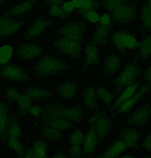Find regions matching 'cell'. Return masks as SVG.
<instances>
[{"mask_svg":"<svg viewBox=\"0 0 151 158\" xmlns=\"http://www.w3.org/2000/svg\"><path fill=\"white\" fill-rule=\"evenodd\" d=\"M68 68H70L68 63H65V62H62L61 59H56V57H53L50 54H47V56H44V57L37 63L35 71L38 73V77H49L51 74L67 71Z\"/></svg>","mask_w":151,"mask_h":158,"instance_id":"6da1fadb","label":"cell"},{"mask_svg":"<svg viewBox=\"0 0 151 158\" xmlns=\"http://www.w3.org/2000/svg\"><path fill=\"white\" fill-rule=\"evenodd\" d=\"M139 75H140L139 65H136V63H127L126 66H124V71L119 74V77L115 78V81H113L115 86H116V92L115 94L119 95L121 94V89L128 85H132V83H135L138 80Z\"/></svg>","mask_w":151,"mask_h":158,"instance_id":"7a4b0ae2","label":"cell"},{"mask_svg":"<svg viewBox=\"0 0 151 158\" xmlns=\"http://www.w3.org/2000/svg\"><path fill=\"white\" fill-rule=\"evenodd\" d=\"M54 48L59 50L63 54H68L74 59H79L80 54H82V42L74 41V39H70V38H61V39H56L53 42Z\"/></svg>","mask_w":151,"mask_h":158,"instance_id":"3957f363","label":"cell"},{"mask_svg":"<svg viewBox=\"0 0 151 158\" xmlns=\"http://www.w3.org/2000/svg\"><path fill=\"white\" fill-rule=\"evenodd\" d=\"M85 29H86V23L85 21H71V23L65 24L61 29H58V33L63 35L65 38H70V39L82 42L83 41Z\"/></svg>","mask_w":151,"mask_h":158,"instance_id":"277c9868","label":"cell"},{"mask_svg":"<svg viewBox=\"0 0 151 158\" xmlns=\"http://www.w3.org/2000/svg\"><path fill=\"white\" fill-rule=\"evenodd\" d=\"M89 123H92L95 127V133H97V139L98 142H101L107 133L110 131V127H112V121L107 118V113L106 111H100L97 113L94 118L89 119Z\"/></svg>","mask_w":151,"mask_h":158,"instance_id":"5b68a950","label":"cell"},{"mask_svg":"<svg viewBox=\"0 0 151 158\" xmlns=\"http://www.w3.org/2000/svg\"><path fill=\"white\" fill-rule=\"evenodd\" d=\"M112 21L115 23H130L136 18V3H128V5H123L119 8H116L112 11Z\"/></svg>","mask_w":151,"mask_h":158,"instance_id":"8992f818","label":"cell"},{"mask_svg":"<svg viewBox=\"0 0 151 158\" xmlns=\"http://www.w3.org/2000/svg\"><path fill=\"white\" fill-rule=\"evenodd\" d=\"M150 90H151V83H150V85H147V86H142L140 89H138V90H136L132 97L128 98V99H126V101H124V102H123L118 109H116V111L112 114V118L118 116V114H121V113H126V111H128V110L132 109V107L138 102L139 99H140V97H144V95H145L147 92H150Z\"/></svg>","mask_w":151,"mask_h":158,"instance_id":"52a82bcc","label":"cell"},{"mask_svg":"<svg viewBox=\"0 0 151 158\" xmlns=\"http://www.w3.org/2000/svg\"><path fill=\"white\" fill-rule=\"evenodd\" d=\"M0 77L3 78H8V80H14V81H24L29 80L27 74L17 65H11V63H6L3 65V68H0Z\"/></svg>","mask_w":151,"mask_h":158,"instance_id":"ba28073f","label":"cell"},{"mask_svg":"<svg viewBox=\"0 0 151 158\" xmlns=\"http://www.w3.org/2000/svg\"><path fill=\"white\" fill-rule=\"evenodd\" d=\"M42 51H44V48L39 47V45H35V44H24V45H21L20 48L17 50V54H18L21 59H24V60H30V59L38 57Z\"/></svg>","mask_w":151,"mask_h":158,"instance_id":"9c48e42d","label":"cell"},{"mask_svg":"<svg viewBox=\"0 0 151 158\" xmlns=\"http://www.w3.org/2000/svg\"><path fill=\"white\" fill-rule=\"evenodd\" d=\"M112 30V24H98L95 27V32L92 33V39L91 42L94 44H100V45H106L107 44V35L110 33Z\"/></svg>","mask_w":151,"mask_h":158,"instance_id":"30bf717a","label":"cell"},{"mask_svg":"<svg viewBox=\"0 0 151 158\" xmlns=\"http://www.w3.org/2000/svg\"><path fill=\"white\" fill-rule=\"evenodd\" d=\"M151 116V106H144L138 109L130 118L127 123H132V125H144L145 122L148 121V118Z\"/></svg>","mask_w":151,"mask_h":158,"instance_id":"8fae6325","label":"cell"},{"mask_svg":"<svg viewBox=\"0 0 151 158\" xmlns=\"http://www.w3.org/2000/svg\"><path fill=\"white\" fill-rule=\"evenodd\" d=\"M49 26H51V21H49V20H42V18H38L37 21L27 29V32L24 33V38L26 39H30V38L39 36V35H41Z\"/></svg>","mask_w":151,"mask_h":158,"instance_id":"7c38bea8","label":"cell"},{"mask_svg":"<svg viewBox=\"0 0 151 158\" xmlns=\"http://www.w3.org/2000/svg\"><path fill=\"white\" fill-rule=\"evenodd\" d=\"M9 106L6 102H0V140H8V114Z\"/></svg>","mask_w":151,"mask_h":158,"instance_id":"4fadbf2b","label":"cell"},{"mask_svg":"<svg viewBox=\"0 0 151 158\" xmlns=\"http://www.w3.org/2000/svg\"><path fill=\"white\" fill-rule=\"evenodd\" d=\"M97 143H98V139H97V133H95V127L92 125V128L88 131L86 137L83 139V154L91 155L94 152V149L97 148Z\"/></svg>","mask_w":151,"mask_h":158,"instance_id":"5bb4252c","label":"cell"},{"mask_svg":"<svg viewBox=\"0 0 151 158\" xmlns=\"http://www.w3.org/2000/svg\"><path fill=\"white\" fill-rule=\"evenodd\" d=\"M62 110H63V107L58 106V104H49V106L44 109V113H42V122L49 123V122L54 121V119H58V118H63Z\"/></svg>","mask_w":151,"mask_h":158,"instance_id":"9a60e30c","label":"cell"},{"mask_svg":"<svg viewBox=\"0 0 151 158\" xmlns=\"http://www.w3.org/2000/svg\"><path fill=\"white\" fill-rule=\"evenodd\" d=\"M119 140H124L126 142L127 148H138L136 146V142L140 137V134L136 131V130H132V128H126V130H121L119 134H118Z\"/></svg>","mask_w":151,"mask_h":158,"instance_id":"2e32d148","label":"cell"},{"mask_svg":"<svg viewBox=\"0 0 151 158\" xmlns=\"http://www.w3.org/2000/svg\"><path fill=\"white\" fill-rule=\"evenodd\" d=\"M85 53H86V60L83 63V71L88 68L89 65H95V63H98L100 59H98V50H97V44H94V42H89L88 45L85 47Z\"/></svg>","mask_w":151,"mask_h":158,"instance_id":"e0dca14e","label":"cell"},{"mask_svg":"<svg viewBox=\"0 0 151 158\" xmlns=\"http://www.w3.org/2000/svg\"><path fill=\"white\" fill-rule=\"evenodd\" d=\"M139 86H140V85H139V83H136V81H135V83H132V85L126 86L124 92H121V95H119V98L116 99V102H115V104H113L109 110H116V109H118V107H119V106L126 101V99H128V98H130L133 94H135V92H136V90H138Z\"/></svg>","mask_w":151,"mask_h":158,"instance_id":"ac0fdd59","label":"cell"},{"mask_svg":"<svg viewBox=\"0 0 151 158\" xmlns=\"http://www.w3.org/2000/svg\"><path fill=\"white\" fill-rule=\"evenodd\" d=\"M119 66H121V60H119V57L115 56V54H110V56H107V57L104 59V74H106L107 77H110L112 74L116 73V71L119 69Z\"/></svg>","mask_w":151,"mask_h":158,"instance_id":"d6986e66","label":"cell"},{"mask_svg":"<svg viewBox=\"0 0 151 158\" xmlns=\"http://www.w3.org/2000/svg\"><path fill=\"white\" fill-rule=\"evenodd\" d=\"M38 0H27L24 3H21V5H17V6H14L12 9H9L8 12L5 14V15H8V17H15V15H24L27 14L33 6H35V3H37Z\"/></svg>","mask_w":151,"mask_h":158,"instance_id":"ffe728a7","label":"cell"},{"mask_svg":"<svg viewBox=\"0 0 151 158\" xmlns=\"http://www.w3.org/2000/svg\"><path fill=\"white\" fill-rule=\"evenodd\" d=\"M58 90L63 99H73V97L77 94V85L73 81H65L58 86Z\"/></svg>","mask_w":151,"mask_h":158,"instance_id":"44dd1931","label":"cell"},{"mask_svg":"<svg viewBox=\"0 0 151 158\" xmlns=\"http://www.w3.org/2000/svg\"><path fill=\"white\" fill-rule=\"evenodd\" d=\"M127 149V145L124 140H116L115 143H112V145L109 146V149L101 155L103 158H110V157H116V155H119L121 152H124Z\"/></svg>","mask_w":151,"mask_h":158,"instance_id":"7402d4cb","label":"cell"},{"mask_svg":"<svg viewBox=\"0 0 151 158\" xmlns=\"http://www.w3.org/2000/svg\"><path fill=\"white\" fill-rule=\"evenodd\" d=\"M62 116L70 119V121H82L83 118V107L82 106H76V107H70V109H63L62 110Z\"/></svg>","mask_w":151,"mask_h":158,"instance_id":"603a6c76","label":"cell"},{"mask_svg":"<svg viewBox=\"0 0 151 158\" xmlns=\"http://www.w3.org/2000/svg\"><path fill=\"white\" fill-rule=\"evenodd\" d=\"M26 95H29L32 99H47L51 97V90L39 89V87H29L26 90Z\"/></svg>","mask_w":151,"mask_h":158,"instance_id":"cb8c5ba5","label":"cell"},{"mask_svg":"<svg viewBox=\"0 0 151 158\" xmlns=\"http://www.w3.org/2000/svg\"><path fill=\"white\" fill-rule=\"evenodd\" d=\"M100 0H83V6L80 9H77V12L80 17H86V14L91 12V11H97L100 8Z\"/></svg>","mask_w":151,"mask_h":158,"instance_id":"d4e9b609","label":"cell"},{"mask_svg":"<svg viewBox=\"0 0 151 158\" xmlns=\"http://www.w3.org/2000/svg\"><path fill=\"white\" fill-rule=\"evenodd\" d=\"M97 92L92 89V87H86L85 92H83V98H85V106L89 110H97Z\"/></svg>","mask_w":151,"mask_h":158,"instance_id":"484cf974","label":"cell"},{"mask_svg":"<svg viewBox=\"0 0 151 158\" xmlns=\"http://www.w3.org/2000/svg\"><path fill=\"white\" fill-rule=\"evenodd\" d=\"M8 135L9 137H21V128L14 114L8 118Z\"/></svg>","mask_w":151,"mask_h":158,"instance_id":"4316f807","label":"cell"},{"mask_svg":"<svg viewBox=\"0 0 151 158\" xmlns=\"http://www.w3.org/2000/svg\"><path fill=\"white\" fill-rule=\"evenodd\" d=\"M126 36H127V33L126 32H123V30H118V32H115L113 33V44L116 45V48H118V51L119 53H126Z\"/></svg>","mask_w":151,"mask_h":158,"instance_id":"83f0119b","label":"cell"},{"mask_svg":"<svg viewBox=\"0 0 151 158\" xmlns=\"http://www.w3.org/2000/svg\"><path fill=\"white\" fill-rule=\"evenodd\" d=\"M39 131H41V134L45 137V139H49V140H58V139H61L63 135V131H61V130H56V128H53V127H41L39 128Z\"/></svg>","mask_w":151,"mask_h":158,"instance_id":"f1b7e54d","label":"cell"},{"mask_svg":"<svg viewBox=\"0 0 151 158\" xmlns=\"http://www.w3.org/2000/svg\"><path fill=\"white\" fill-rule=\"evenodd\" d=\"M18 106H20V111H18V116H26L29 113V107L32 106V98L29 95H20L18 98Z\"/></svg>","mask_w":151,"mask_h":158,"instance_id":"f546056e","label":"cell"},{"mask_svg":"<svg viewBox=\"0 0 151 158\" xmlns=\"http://www.w3.org/2000/svg\"><path fill=\"white\" fill-rule=\"evenodd\" d=\"M47 125H50L53 128H56V130H61V131H65V130H70L71 127H73V123L70 119H67V118H58V119H54V121L49 122Z\"/></svg>","mask_w":151,"mask_h":158,"instance_id":"4dcf8cb0","label":"cell"},{"mask_svg":"<svg viewBox=\"0 0 151 158\" xmlns=\"http://www.w3.org/2000/svg\"><path fill=\"white\" fill-rule=\"evenodd\" d=\"M23 24H24L23 20H20V21H12L11 24H8V26H5L3 29H0V36H6V35L15 33L17 30H20V27Z\"/></svg>","mask_w":151,"mask_h":158,"instance_id":"1f68e13d","label":"cell"},{"mask_svg":"<svg viewBox=\"0 0 151 158\" xmlns=\"http://www.w3.org/2000/svg\"><path fill=\"white\" fill-rule=\"evenodd\" d=\"M139 50H140V57L147 59L151 56V36H147L140 44L136 45Z\"/></svg>","mask_w":151,"mask_h":158,"instance_id":"d6a6232c","label":"cell"},{"mask_svg":"<svg viewBox=\"0 0 151 158\" xmlns=\"http://www.w3.org/2000/svg\"><path fill=\"white\" fill-rule=\"evenodd\" d=\"M49 15H50V17H59V18H68L71 14L67 12V11L63 9V6H61V5H51L50 11H49Z\"/></svg>","mask_w":151,"mask_h":158,"instance_id":"836d02e7","label":"cell"},{"mask_svg":"<svg viewBox=\"0 0 151 158\" xmlns=\"http://www.w3.org/2000/svg\"><path fill=\"white\" fill-rule=\"evenodd\" d=\"M140 17H142V21H144V26L151 30V8L148 6V3L142 5V12H140Z\"/></svg>","mask_w":151,"mask_h":158,"instance_id":"e575fe53","label":"cell"},{"mask_svg":"<svg viewBox=\"0 0 151 158\" xmlns=\"http://www.w3.org/2000/svg\"><path fill=\"white\" fill-rule=\"evenodd\" d=\"M8 145H9V148L14 149L20 157L24 155V148H23V145L18 142V137H8Z\"/></svg>","mask_w":151,"mask_h":158,"instance_id":"d590c367","label":"cell"},{"mask_svg":"<svg viewBox=\"0 0 151 158\" xmlns=\"http://www.w3.org/2000/svg\"><path fill=\"white\" fill-rule=\"evenodd\" d=\"M33 152H35V157H39V158H44L47 155V145L44 143V142H41V140H37L35 143H33Z\"/></svg>","mask_w":151,"mask_h":158,"instance_id":"8d00e7d4","label":"cell"},{"mask_svg":"<svg viewBox=\"0 0 151 158\" xmlns=\"http://www.w3.org/2000/svg\"><path fill=\"white\" fill-rule=\"evenodd\" d=\"M127 2H130V0H103L101 5L106 9H109V11H115L116 8H119L123 5H127Z\"/></svg>","mask_w":151,"mask_h":158,"instance_id":"74e56055","label":"cell"},{"mask_svg":"<svg viewBox=\"0 0 151 158\" xmlns=\"http://www.w3.org/2000/svg\"><path fill=\"white\" fill-rule=\"evenodd\" d=\"M12 56V48L9 45H3L0 47V65H6Z\"/></svg>","mask_w":151,"mask_h":158,"instance_id":"f35d334b","label":"cell"},{"mask_svg":"<svg viewBox=\"0 0 151 158\" xmlns=\"http://www.w3.org/2000/svg\"><path fill=\"white\" fill-rule=\"evenodd\" d=\"M97 95H98V97H100L101 99H103V101L107 104V107L110 109V102H112V94H110V92H107V90H106V89H103V87H98V89H97Z\"/></svg>","mask_w":151,"mask_h":158,"instance_id":"ab89813d","label":"cell"},{"mask_svg":"<svg viewBox=\"0 0 151 158\" xmlns=\"http://www.w3.org/2000/svg\"><path fill=\"white\" fill-rule=\"evenodd\" d=\"M83 139H85L83 133L80 130H76L74 133L71 134V137H70V143L71 145H82L83 143Z\"/></svg>","mask_w":151,"mask_h":158,"instance_id":"60d3db41","label":"cell"},{"mask_svg":"<svg viewBox=\"0 0 151 158\" xmlns=\"http://www.w3.org/2000/svg\"><path fill=\"white\" fill-rule=\"evenodd\" d=\"M20 92L18 90H15L14 87H9V89H6V98L9 99V101H18V98H20Z\"/></svg>","mask_w":151,"mask_h":158,"instance_id":"b9f144b4","label":"cell"},{"mask_svg":"<svg viewBox=\"0 0 151 158\" xmlns=\"http://www.w3.org/2000/svg\"><path fill=\"white\" fill-rule=\"evenodd\" d=\"M136 45H138V42H136L135 36L127 33V36H126V47H127V48H135Z\"/></svg>","mask_w":151,"mask_h":158,"instance_id":"7bdbcfd3","label":"cell"},{"mask_svg":"<svg viewBox=\"0 0 151 158\" xmlns=\"http://www.w3.org/2000/svg\"><path fill=\"white\" fill-rule=\"evenodd\" d=\"M85 18H86V20H89V21H92V23H97V21H100V15L97 14V11H91V12H88Z\"/></svg>","mask_w":151,"mask_h":158,"instance_id":"ee69618b","label":"cell"},{"mask_svg":"<svg viewBox=\"0 0 151 158\" xmlns=\"http://www.w3.org/2000/svg\"><path fill=\"white\" fill-rule=\"evenodd\" d=\"M70 152H71L73 157H77V158L83 155V152H82V149H80V145H73L71 149H70Z\"/></svg>","mask_w":151,"mask_h":158,"instance_id":"f6af8a7d","label":"cell"},{"mask_svg":"<svg viewBox=\"0 0 151 158\" xmlns=\"http://www.w3.org/2000/svg\"><path fill=\"white\" fill-rule=\"evenodd\" d=\"M12 23V17H8V15H2L0 17V29H3L5 26L11 24Z\"/></svg>","mask_w":151,"mask_h":158,"instance_id":"bcb514c9","label":"cell"},{"mask_svg":"<svg viewBox=\"0 0 151 158\" xmlns=\"http://www.w3.org/2000/svg\"><path fill=\"white\" fill-rule=\"evenodd\" d=\"M100 23L101 24H112V18H110V15H107V14H104V15H101L100 17Z\"/></svg>","mask_w":151,"mask_h":158,"instance_id":"7dc6e473","label":"cell"},{"mask_svg":"<svg viewBox=\"0 0 151 158\" xmlns=\"http://www.w3.org/2000/svg\"><path fill=\"white\" fill-rule=\"evenodd\" d=\"M41 110H42V109H39L38 106H30V107H29V113H32L35 118H39V113H41Z\"/></svg>","mask_w":151,"mask_h":158,"instance_id":"c3c4849f","label":"cell"},{"mask_svg":"<svg viewBox=\"0 0 151 158\" xmlns=\"http://www.w3.org/2000/svg\"><path fill=\"white\" fill-rule=\"evenodd\" d=\"M63 9L67 11V12H73V9H74V5H73V2H63Z\"/></svg>","mask_w":151,"mask_h":158,"instance_id":"681fc988","label":"cell"},{"mask_svg":"<svg viewBox=\"0 0 151 158\" xmlns=\"http://www.w3.org/2000/svg\"><path fill=\"white\" fill-rule=\"evenodd\" d=\"M144 146H145V148L148 149V152H151V134L148 135V137H147V139H145V142H144Z\"/></svg>","mask_w":151,"mask_h":158,"instance_id":"f907efd6","label":"cell"},{"mask_svg":"<svg viewBox=\"0 0 151 158\" xmlns=\"http://www.w3.org/2000/svg\"><path fill=\"white\" fill-rule=\"evenodd\" d=\"M144 77H145V80H147L148 83H151V65L147 68V71H145V75H144Z\"/></svg>","mask_w":151,"mask_h":158,"instance_id":"816d5d0a","label":"cell"},{"mask_svg":"<svg viewBox=\"0 0 151 158\" xmlns=\"http://www.w3.org/2000/svg\"><path fill=\"white\" fill-rule=\"evenodd\" d=\"M73 2V5H74L76 9H80L82 6H83V0H71Z\"/></svg>","mask_w":151,"mask_h":158,"instance_id":"f5cc1de1","label":"cell"},{"mask_svg":"<svg viewBox=\"0 0 151 158\" xmlns=\"http://www.w3.org/2000/svg\"><path fill=\"white\" fill-rule=\"evenodd\" d=\"M44 3H47V5H62L63 0H45Z\"/></svg>","mask_w":151,"mask_h":158,"instance_id":"db71d44e","label":"cell"},{"mask_svg":"<svg viewBox=\"0 0 151 158\" xmlns=\"http://www.w3.org/2000/svg\"><path fill=\"white\" fill-rule=\"evenodd\" d=\"M26 157H35V152H33V148H30V149H27V152H24Z\"/></svg>","mask_w":151,"mask_h":158,"instance_id":"11a10c76","label":"cell"},{"mask_svg":"<svg viewBox=\"0 0 151 158\" xmlns=\"http://www.w3.org/2000/svg\"><path fill=\"white\" fill-rule=\"evenodd\" d=\"M54 157H56V158H62V157H63V152H61V151H58V152L54 154Z\"/></svg>","mask_w":151,"mask_h":158,"instance_id":"9f6ffc18","label":"cell"},{"mask_svg":"<svg viewBox=\"0 0 151 158\" xmlns=\"http://www.w3.org/2000/svg\"><path fill=\"white\" fill-rule=\"evenodd\" d=\"M148 6H150V8H151V0H148Z\"/></svg>","mask_w":151,"mask_h":158,"instance_id":"6f0895ef","label":"cell"},{"mask_svg":"<svg viewBox=\"0 0 151 158\" xmlns=\"http://www.w3.org/2000/svg\"><path fill=\"white\" fill-rule=\"evenodd\" d=\"M3 2H5V0H0V6H2V3H3Z\"/></svg>","mask_w":151,"mask_h":158,"instance_id":"680465c9","label":"cell"}]
</instances>
